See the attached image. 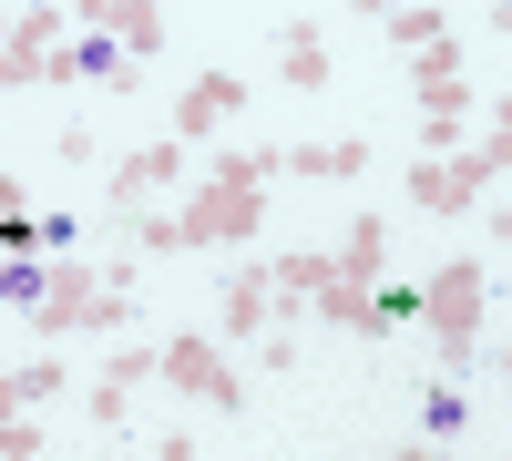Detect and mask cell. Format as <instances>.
Instances as JSON below:
<instances>
[{"instance_id":"obj_15","label":"cell","mask_w":512,"mask_h":461,"mask_svg":"<svg viewBox=\"0 0 512 461\" xmlns=\"http://www.w3.org/2000/svg\"><path fill=\"white\" fill-rule=\"evenodd\" d=\"M0 257H41V216H31L21 175H0Z\"/></svg>"},{"instance_id":"obj_23","label":"cell","mask_w":512,"mask_h":461,"mask_svg":"<svg viewBox=\"0 0 512 461\" xmlns=\"http://www.w3.org/2000/svg\"><path fill=\"white\" fill-rule=\"evenodd\" d=\"M82 410H93L103 431H123V421H134V390H123V380H93V400H82Z\"/></svg>"},{"instance_id":"obj_17","label":"cell","mask_w":512,"mask_h":461,"mask_svg":"<svg viewBox=\"0 0 512 461\" xmlns=\"http://www.w3.org/2000/svg\"><path fill=\"white\" fill-rule=\"evenodd\" d=\"M113 328H134V298H123V287L103 277L93 298H82V318H72V339H113Z\"/></svg>"},{"instance_id":"obj_9","label":"cell","mask_w":512,"mask_h":461,"mask_svg":"<svg viewBox=\"0 0 512 461\" xmlns=\"http://www.w3.org/2000/svg\"><path fill=\"white\" fill-rule=\"evenodd\" d=\"M410 205L420 216H461V205H482V185L461 175L451 154H431V164H410Z\"/></svg>"},{"instance_id":"obj_8","label":"cell","mask_w":512,"mask_h":461,"mask_svg":"<svg viewBox=\"0 0 512 461\" xmlns=\"http://www.w3.org/2000/svg\"><path fill=\"white\" fill-rule=\"evenodd\" d=\"M216 318H226V339H267V318H277L267 267H236V277H226V298H216Z\"/></svg>"},{"instance_id":"obj_12","label":"cell","mask_w":512,"mask_h":461,"mask_svg":"<svg viewBox=\"0 0 512 461\" xmlns=\"http://www.w3.org/2000/svg\"><path fill=\"white\" fill-rule=\"evenodd\" d=\"M308 308L338 328V339H379V308H369V287H349V277H318V287H308Z\"/></svg>"},{"instance_id":"obj_6","label":"cell","mask_w":512,"mask_h":461,"mask_svg":"<svg viewBox=\"0 0 512 461\" xmlns=\"http://www.w3.org/2000/svg\"><path fill=\"white\" fill-rule=\"evenodd\" d=\"M236 113H246V82H236V72H195L185 93H175V123H164V134H175V144H205V134H226Z\"/></svg>"},{"instance_id":"obj_22","label":"cell","mask_w":512,"mask_h":461,"mask_svg":"<svg viewBox=\"0 0 512 461\" xmlns=\"http://www.w3.org/2000/svg\"><path fill=\"white\" fill-rule=\"evenodd\" d=\"M11 380H21V400L41 410V400H62V380H72V369H62V359H31V369H11Z\"/></svg>"},{"instance_id":"obj_11","label":"cell","mask_w":512,"mask_h":461,"mask_svg":"<svg viewBox=\"0 0 512 461\" xmlns=\"http://www.w3.org/2000/svg\"><path fill=\"white\" fill-rule=\"evenodd\" d=\"M277 154H287V175H318V185L369 175V134H338V144H277Z\"/></svg>"},{"instance_id":"obj_25","label":"cell","mask_w":512,"mask_h":461,"mask_svg":"<svg viewBox=\"0 0 512 461\" xmlns=\"http://www.w3.org/2000/svg\"><path fill=\"white\" fill-rule=\"evenodd\" d=\"M103 380H123V390H134V380H154V339H134V349H113V369H103Z\"/></svg>"},{"instance_id":"obj_2","label":"cell","mask_w":512,"mask_h":461,"mask_svg":"<svg viewBox=\"0 0 512 461\" xmlns=\"http://www.w3.org/2000/svg\"><path fill=\"white\" fill-rule=\"evenodd\" d=\"M482 318H492V257H451L431 287H420V328H431V349H441L451 380L482 359Z\"/></svg>"},{"instance_id":"obj_28","label":"cell","mask_w":512,"mask_h":461,"mask_svg":"<svg viewBox=\"0 0 512 461\" xmlns=\"http://www.w3.org/2000/svg\"><path fill=\"white\" fill-rule=\"evenodd\" d=\"M359 11H390V0H359Z\"/></svg>"},{"instance_id":"obj_14","label":"cell","mask_w":512,"mask_h":461,"mask_svg":"<svg viewBox=\"0 0 512 461\" xmlns=\"http://www.w3.org/2000/svg\"><path fill=\"white\" fill-rule=\"evenodd\" d=\"M113 236L134 246V257H185V246H195V236H185V216H154V205H134Z\"/></svg>"},{"instance_id":"obj_13","label":"cell","mask_w":512,"mask_h":461,"mask_svg":"<svg viewBox=\"0 0 512 461\" xmlns=\"http://www.w3.org/2000/svg\"><path fill=\"white\" fill-rule=\"evenodd\" d=\"M328 267L349 277V287H369V277H390V226H379V216H359L349 236L328 246Z\"/></svg>"},{"instance_id":"obj_5","label":"cell","mask_w":512,"mask_h":461,"mask_svg":"<svg viewBox=\"0 0 512 461\" xmlns=\"http://www.w3.org/2000/svg\"><path fill=\"white\" fill-rule=\"evenodd\" d=\"M175 175H185V144H175V134H164V144H134V154L113 164V195H103V226H123V216H134V205H154V195L175 185Z\"/></svg>"},{"instance_id":"obj_21","label":"cell","mask_w":512,"mask_h":461,"mask_svg":"<svg viewBox=\"0 0 512 461\" xmlns=\"http://www.w3.org/2000/svg\"><path fill=\"white\" fill-rule=\"evenodd\" d=\"M31 82H41V52H21V41L0 31V93H31Z\"/></svg>"},{"instance_id":"obj_16","label":"cell","mask_w":512,"mask_h":461,"mask_svg":"<svg viewBox=\"0 0 512 461\" xmlns=\"http://www.w3.org/2000/svg\"><path fill=\"white\" fill-rule=\"evenodd\" d=\"M52 298V257H0V308H41Z\"/></svg>"},{"instance_id":"obj_26","label":"cell","mask_w":512,"mask_h":461,"mask_svg":"<svg viewBox=\"0 0 512 461\" xmlns=\"http://www.w3.org/2000/svg\"><path fill=\"white\" fill-rule=\"evenodd\" d=\"M72 246H82V216H62V205H52V216H41V257H72Z\"/></svg>"},{"instance_id":"obj_18","label":"cell","mask_w":512,"mask_h":461,"mask_svg":"<svg viewBox=\"0 0 512 461\" xmlns=\"http://www.w3.org/2000/svg\"><path fill=\"white\" fill-rule=\"evenodd\" d=\"M420 431H431V441H461V431H472V400H461V380H431V400H420Z\"/></svg>"},{"instance_id":"obj_19","label":"cell","mask_w":512,"mask_h":461,"mask_svg":"<svg viewBox=\"0 0 512 461\" xmlns=\"http://www.w3.org/2000/svg\"><path fill=\"white\" fill-rule=\"evenodd\" d=\"M62 31H72V11H62V0H31V11L11 21V41H21V52H52Z\"/></svg>"},{"instance_id":"obj_20","label":"cell","mask_w":512,"mask_h":461,"mask_svg":"<svg viewBox=\"0 0 512 461\" xmlns=\"http://www.w3.org/2000/svg\"><path fill=\"white\" fill-rule=\"evenodd\" d=\"M379 31H390L400 52H420V41H441V11H420V0H390V11H379Z\"/></svg>"},{"instance_id":"obj_24","label":"cell","mask_w":512,"mask_h":461,"mask_svg":"<svg viewBox=\"0 0 512 461\" xmlns=\"http://www.w3.org/2000/svg\"><path fill=\"white\" fill-rule=\"evenodd\" d=\"M0 461H41V421H21V410H0Z\"/></svg>"},{"instance_id":"obj_1","label":"cell","mask_w":512,"mask_h":461,"mask_svg":"<svg viewBox=\"0 0 512 461\" xmlns=\"http://www.w3.org/2000/svg\"><path fill=\"white\" fill-rule=\"evenodd\" d=\"M267 175H287L277 144H226L216 164H205L195 205H185V236L195 246H246L256 226H267Z\"/></svg>"},{"instance_id":"obj_27","label":"cell","mask_w":512,"mask_h":461,"mask_svg":"<svg viewBox=\"0 0 512 461\" xmlns=\"http://www.w3.org/2000/svg\"><path fill=\"white\" fill-rule=\"evenodd\" d=\"M0 410H31V400H21V380H11V369H0Z\"/></svg>"},{"instance_id":"obj_10","label":"cell","mask_w":512,"mask_h":461,"mask_svg":"<svg viewBox=\"0 0 512 461\" xmlns=\"http://www.w3.org/2000/svg\"><path fill=\"white\" fill-rule=\"evenodd\" d=\"M277 72H287V93H328V31L318 21H287L277 31Z\"/></svg>"},{"instance_id":"obj_3","label":"cell","mask_w":512,"mask_h":461,"mask_svg":"<svg viewBox=\"0 0 512 461\" xmlns=\"http://www.w3.org/2000/svg\"><path fill=\"white\" fill-rule=\"evenodd\" d=\"M154 380L185 390V400H205V410H246V380L226 369L216 339H154Z\"/></svg>"},{"instance_id":"obj_7","label":"cell","mask_w":512,"mask_h":461,"mask_svg":"<svg viewBox=\"0 0 512 461\" xmlns=\"http://www.w3.org/2000/svg\"><path fill=\"white\" fill-rule=\"evenodd\" d=\"M410 103H420V113H461V103H472L451 41H420V52H410Z\"/></svg>"},{"instance_id":"obj_4","label":"cell","mask_w":512,"mask_h":461,"mask_svg":"<svg viewBox=\"0 0 512 461\" xmlns=\"http://www.w3.org/2000/svg\"><path fill=\"white\" fill-rule=\"evenodd\" d=\"M41 82H52V93H72V82H113V93H134V62H123L113 31H62L52 52H41Z\"/></svg>"}]
</instances>
